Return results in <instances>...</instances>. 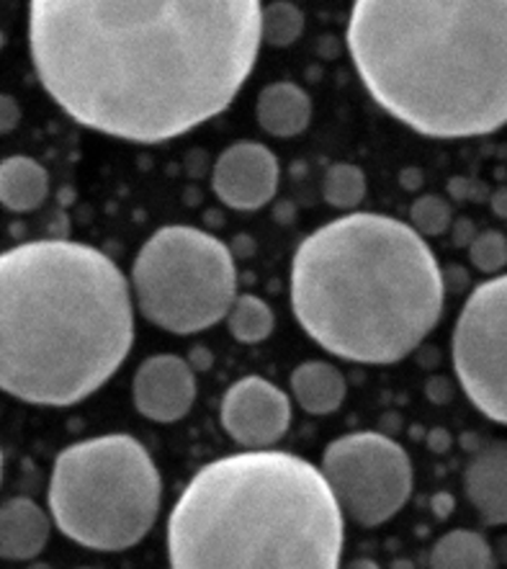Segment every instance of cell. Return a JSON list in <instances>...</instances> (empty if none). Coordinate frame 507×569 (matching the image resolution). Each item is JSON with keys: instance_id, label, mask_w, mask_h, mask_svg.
<instances>
[{"instance_id": "obj_27", "label": "cell", "mask_w": 507, "mask_h": 569, "mask_svg": "<svg viewBox=\"0 0 507 569\" xmlns=\"http://www.w3.org/2000/svg\"><path fill=\"white\" fill-rule=\"evenodd\" d=\"M433 506H436L438 518H448L454 513V498H451V495H446V492L436 495V498H433Z\"/></svg>"}, {"instance_id": "obj_31", "label": "cell", "mask_w": 507, "mask_h": 569, "mask_svg": "<svg viewBox=\"0 0 507 569\" xmlns=\"http://www.w3.org/2000/svg\"><path fill=\"white\" fill-rule=\"evenodd\" d=\"M80 569H93V567H80Z\"/></svg>"}, {"instance_id": "obj_17", "label": "cell", "mask_w": 507, "mask_h": 569, "mask_svg": "<svg viewBox=\"0 0 507 569\" xmlns=\"http://www.w3.org/2000/svg\"><path fill=\"white\" fill-rule=\"evenodd\" d=\"M49 197V173L34 158L13 156L0 166V201L8 211L27 214Z\"/></svg>"}, {"instance_id": "obj_10", "label": "cell", "mask_w": 507, "mask_h": 569, "mask_svg": "<svg viewBox=\"0 0 507 569\" xmlns=\"http://www.w3.org/2000/svg\"><path fill=\"white\" fill-rule=\"evenodd\" d=\"M219 420L235 443L250 451L268 449L281 441L289 430L291 402L274 381L245 377L225 392Z\"/></svg>"}, {"instance_id": "obj_22", "label": "cell", "mask_w": 507, "mask_h": 569, "mask_svg": "<svg viewBox=\"0 0 507 569\" xmlns=\"http://www.w3.org/2000/svg\"><path fill=\"white\" fill-rule=\"evenodd\" d=\"M410 227L422 238H438L454 227V209L440 193H425L410 207Z\"/></svg>"}, {"instance_id": "obj_1", "label": "cell", "mask_w": 507, "mask_h": 569, "mask_svg": "<svg viewBox=\"0 0 507 569\" xmlns=\"http://www.w3.org/2000/svg\"><path fill=\"white\" fill-rule=\"evenodd\" d=\"M258 0H34V72L80 127L160 144L230 109L264 44Z\"/></svg>"}, {"instance_id": "obj_19", "label": "cell", "mask_w": 507, "mask_h": 569, "mask_svg": "<svg viewBox=\"0 0 507 569\" xmlns=\"http://www.w3.org/2000/svg\"><path fill=\"white\" fill-rule=\"evenodd\" d=\"M274 325V310L256 295L237 297L230 315H227V328H230V336L237 343H260L271 336Z\"/></svg>"}, {"instance_id": "obj_5", "label": "cell", "mask_w": 507, "mask_h": 569, "mask_svg": "<svg viewBox=\"0 0 507 569\" xmlns=\"http://www.w3.org/2000/svg\"><path fill=\"white\" fill-rule=\"evenodd\" d=\"M342 539L322 469L278 449L209 461L168 518L170 569H340Z\"/></svg>"}, {"instance_id": "obj_15", "label": "cell", "mask_w": 507, "mask_h": 569, "mask_svg": "<svg viewBox=\"0 0 507 569\" xmlns=\"http://www.w3.org/2000/svg\"><path fill=\"white\" fill-rule=\"evenodd\" d=\"M256 117L264 132L271 137H297L312 121V99L305 88L291 80H278L266 86L258 96Z\"/></svg>"}, {"instance_id": "obj_20", "label": "cell", "mask_w": 507, "mask_h": 569, "mask_svg": "<svg viewBox=\"0 0 507 569\" xmlns=\"http://www.w3.org/2000/svg\"><path fill=\"white\" fill-rule=\"evenodd\" d=\"M322 197L335 209H358L366 199V173L354 162H335L322 178Z\"/></svg>"}, {"instance_id": "obj_4", "label": "cell", "mask_w": 507, "mask_h": 569, "mask_svg": "<svg viewBox=\"0 0 507 569\" xmlns=\"http://www.w3.org/2000/svg\"><path fill=\"white\" fill-rule=\"evenodd\" d=\"M446 281L422 234L402 219L354 211L301 240L291 310L342 361L389 366L410 356L444 315Z\"/></svg>"}, {"instance_id": "obj_18", "label": "cell", "mask_w": 507, "mask_h": 569, "mask_svg": "<svg viewBox=\"0 0 507 569\" xmlns=\"http://www.w3.org/2000/svg\"><path fill=\"white\" fill-rule=\"evenodd\" d=\"M430 569H495L493 547L477 531H448L430 549Z\"/></svg>"}, {"instance_id": "obj_29", "label": "cell", "mask_w": 507, "mask_h": 569, "mask_svg": "<svg viewBox=\"0 0 507 569\" xmlns=\"http://www.w3.org/2000/svg\"><path fill=\"white\" fill-rule=\"evenodd\" d=\"M346 569H379V565H376L374 559H354Z\"/></svg>"}, {"instance_id": "obj_30", "label": "cell", "mask_w": 507, "mask_h": 569, "mask_svg": "<svg viewBox=\"0 0 507 569\" xmlns=\"http://www.w3.org/2000/svg\"><path fill=\"white\" fill-rule=\"evenodd\" d=\"M391 569H415V565L410 562V559H397V562L391 565Z\"/></svg>"}, {"instance_id": "obj_7", "label": "cell", "mask_w": 507, "mask_h": 569, "mask_svg": "<svg viewBox=\"0 0 507 569\" xmlns=\"http://www.w3.org/2000/svg\"><path fill=\"white\" fill-rule=\"evenodd\" d=\"M132 295L145 320L173 336L215 328L240 297L232 250L199 227H160L135 258Z\"/></svg>"}, {"instance_id": "obj_25", "label": "cell", "mask_w": 507, "mask_h": 569, "mask_svg": "<svg viewBox=\"0 0 507 569\" xmlns=\"http://www.w3.org/2000/svg\"><path fill=\"white\" fill-rule=\"evenodd\" d=\"M451 232H454V246L456 248H469L474 238H477L471 219H459V222H454Z\"/></svg>"}, {"instance_id": "obj_23", "label": "cell", "mask_w": 507, "mask_h": 569, "mask_svg": "<svg viewBox=\"0 0 507 569\" xmlns=\"http://www.w3.org/2000/svg\"><path fill=\"white\" fill-rule=\"evenodd\" d=\"M469 260L479 273H500L507 266V234L500 230L479 232L469 246Z\"/></svg>"}, {"instance_id": "obj_6", "label": "cell", "mask_w": 507, "mask_h": 569, "mask_svg": "<svg viewBox=\"0 0 507 569\" xmlns=\"http://www.w3.org/2000/svg\"><path fill=\"white\" fill-rule=\"evenodd\" d=\"M162 479L150 451L127 433L96 436L57 453L49 516L70 541L93 551L132 549L160 513Z\"/></svg>"}, {"instance_id": "obj_8", "label": "cell", "mask_w": 507, "mask_h": 569, "mask_svg": "<svg viewBox=\"0 0 507 569\" xmlns=\"http://www.w3.org/2000/svg\"><path fill=\"white\" fill-rule=\"evenodd\" d=\"M322 475L332 487L342 516L361 528L395 518L412 495V461L384 433H348L322 453Z\"/></svg>"}, {"instance_id": "obj_3", "label": "cell", "mask_w": 507, "mask_h": 569, "mask_svg": "<svg viewBox=\"0 0 507 569\" xmlns=\"http://www.w3.org/2000/svg\"><path fill=\"white\" fill-rule=\"evenodd\" d=\"M0 385L39 408H72L132 351V281L76 240H31L0 258Z\"/></svg>"}, {"instance_id": "obj_11", "label": "cell", "mask_w": 507, "mask_h": 569, "mask_svg": "<svg viewBox=\"0 0 507 569\" xmlns=\"http://www.w3.org/2000/svg\"><path fill=\"white\" fill-rule=\"evenodd\" d=\"M278 160L266 144L242 140L227 148L211 170V189L217 199L237 211L266 207L278 191Z\"/></svg>"}, {"instance_id": "obj_21", "label": "cell", "mask_w": 507, "mask_h": 569, "mask_svg": "<svg viewBox=\"0 0 507 569\" xmlns=\"http://www.w3.org/2000/svg\"><path fill=\"white\" fill-rule=\"evenodd\" d=\"M305 31V13L289 0H276L264 8V27L260 37L268 47H289Z\"/></svg>"}, {"instance_id": "obj_24", "label": "cell", "mask_w": 507, "mask_h": 569, "mask_svg": "<svg viewBox=\"0 0 507 569\" xmlns=\"http://www.w3.org/2000/svg\"><path fill=\"white\" fill-rule=\"evenodd\" d=\"M0 109H3V119H0V127H3V132H13L16 127H19L21 121V109L19 103H16L11 96H3V101H0Z\"/></svg>"}, {"instance_id": "obj_26", "label": "cell", "mask_w": 507, "mask_h": 569, "mask_svg": "<svg viewBox=\"0 0 507 569\" xmlns=\"http://www.w3.org/2000/svg\"><path fill=\"white\" fill-rule=\"evenodd\" d=\"M489 207L500 219H507V186H500V189L493 191V197H489Z\"/></svg>"}, {"instance_id": "obj_13", "label": "cell", "mask_w": 507, "mask_h": 569, "mask_svg": "<svg viewBox=\"0 0 507 569\" xmlns=\"http://www.w3.org/2000/svg\"><path fill=\"white\" fill-rule=\"evenodd\" d=\"M464 492L487 526H507V441L474 449L464 469Z\"/></svg>"}, {"instance_id": "obj_2", "label": "cell", "mask_w": 507, "mask_h": 569, "mask_svg": "<svg viewBox=\"0 0 507 569\" xmlns=\"http://www.w3.org/2000/svg\"><path fill=\"white\" fill-rule=\"evenodd\" d=\"M346 42L371 99L417 134L507 124V0H358Z\"/></svg>"}, {"instance_id": "obj_14", "label": "cell", "mask_w": 507, "mask_h": 569, "mask_svg": "<svg viewBox=\"0 0 507 569\" xmlns=\"http://www.w3.org/2000/svg\"><path fill=\"white\" fill-rule=\"evenodd\" d=\"M52 518L31 498H11L0 510V555L8 562H27L42 555Z\"/></svg>"}, {"instance_id": "obj_28", "label": "cell", "mask_w": 507, "mask_h": 569, "mask_svg": "<svg viewBox=\"0 0 507 569\" xmlns=\"http://www.w3.org/2000/svg\"><path fill=\"white\" fill-rule=\"evenodd\" d=\"M422 183V178H420V173H417V170H402V186L405 189H417V186Z\"/></svg>"}, {"instance_id": "obj_16", "label": "cell", "mask_w": 507, "mask_h": 569, "mask_svg": "<svg viewBox=\"0 0 507 569\" xmlns=\"http://www.w3.org/2000/svg\"><path fill=\"white\" fill-rule=\"evenodd\" d=\"M348 385L338 366L327 361H305L291 371V395L309 415H330L340 410Z\"/></svg>"}, {"instance_id": "obj_9", "label": "cell", "mask_w": 507, "mask_h": 569, "mask_svg": "<svg viewBox=\"0 0 507 569\" xmlns=\"http://www.w3.org/2000/svg\"><path fill=\"white\" fill-rule=\"evenodd\" d=\"M456 379L474 408L507 426V273L481 281L454 328Z\"/></svg>"}, {"instance_id": "obj_12", "label": "cell", "mask_w": 507, "mask_h": 569, "mask_svg": "<svg viewBox=\"0 0 507 569\" xmlns=\"http://www.w3.org/2000/svg\"><path fill=\"white\" fill-rule=\"evenodd\" d=\"M135 408L155 422H176L188 415L196 400L191 363L176 353L150 356L135 371Z\"/></svg>"}]
</instances>
